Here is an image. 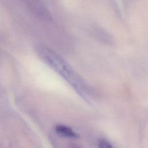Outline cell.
Listing matches in <instances>:
<instances>
[{"mask_svg":"<svg viewBox=\"0 0 148 148\" xmlns=\"http://www.w3.org/2000/svg\"><path fill=\"white\" fill-rule=\"evenodd\" d=\"M56 133L62 137L75 139L79 137V135L70 127L62 124L57 125L55 127Z\"/></svg>","mask_w":148,"mask_h":148,"instance_id":"cell-2","label":"cell"},{"mask_svg":"<svg viewBox=\"0 0 148 148\" xmlns=\"http://www.w3.org/2000/svg\"><path fill=\"white\" fill-rule=\"evenodd\" d=\"M68 148H83L82 146H80V145H78L77 144H74V143H72L71 144Z\"/></svg>","mask_w":148,"mask_h":148,"instance_id":"cell-5","label":"cell"},{"mask_svg":"<svg viewBox=\"0 0 148 148\" xmlns=\"http://www.w3.org/2000/svg\"><path fill=\"white\" fill-rule=\"evenodd\" d=\"M31 8L37 14H40L44 17L50 18V14L49 13L47 10L44 6L38 2H32L30 3Z\"/></svg>","mask_w":148,"mask_h":148,"instance_id":"cell-3","label":"cell"},{"mask_svg":"<svg viewBox=\"0 0 148 148\" xmlns=\"http://www.w3.org/2000/svg\"><path fill=\"white\" fill-rule=\"evenodd\" d=\"M99 148H113L110 142L104 139H101L98 143Z\"/></svg>","mask_w":148,"mask_h":148,"instance_id":"cell-4","label":"cell"},{"mask_svg":"<svg viewBox=\"0 0 148 148\" xmlns=\"http://www.w3.org/2000/svg\"><path fill=\"white\" fill-rule=\"evenodd\" d=\"M39 58L59 76L87 102H91L90 90L82 78L61 56L50 47L39 45L36 47Z\"/></svg>","mask_w":148,"mask_h":148,"instance_id":"cell-1","label":"cell"}]
</instances>
